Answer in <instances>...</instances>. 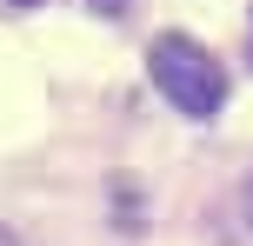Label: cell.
<instances>
[{
    "label": "cell",
    "instance_id": "1",
    "mask_svg": "<svg viewBox=\"0 0 253 246\" xmlns=\"http://www.w3.org/2000/svg\"><path fill=\"white\" fill-rule=\"evenodd\" d=\"M147 73L187 120H213L220 106H227V67H220L200 40H187V34H160L153 40L147 47Z\"/></svg>",
    "mask_w": 253,
    "mask_h": 246
},
{
    "label": "cell",
    "instance_id": "2",
    "mask_svg": "<svg viewBox=\"0 0 253 246\" xmlns=\"http://www.w3.org/2000/svg\"><path fill=\"white\" fill-rule=\"evenodd\" d=\"M87 7H93V13H107V20H120V13H126V0H87Z\"/></svg>",
    "mask_w": 253,
    "mask_h": 246
},
{
    "label": "cell",
    "instance_id": "3",
    "mask_svg": "<svg viewBox=\"0 0 253 246\" xmlns=\"http://www.w3.org/2000/svg\"><path fill=\"white\" fill-rule=\"evenodd\" d=\"M240 213H247V226H253V173H247V186H240Z\"/></svg>",
    "mask_w": 253,
    "mask_h": 246
},
{
    "label": "cell",
    "instance_id": "4",
    "mask_svg": "<svg viewBox=\"0 0 253 246\" xmlns=\"http://www.w3.org/2000/svg\"><path fill=\"white\" fill-rule=\"evenodd\" d=\"M7 7H13V13H27V7H40V0H7Z\"/></svg>",
    "mask_w": 253,
    "mask_h": 246
},
{
    "label": "cell",
    "instance_id": "5",
    "mask_svg": "<svg viewBox=\"0 0 253 246\" xmlns=\"http://www.w3.org/2000/svg\"><path fill=\"white\" fill-rule=\"evenodd\" d=\"M0 246H20V240H13V233H7V226H0Z\"/></svg>",
    "mask_w": 253,
    "mask_h": 246
}]
</instances>
